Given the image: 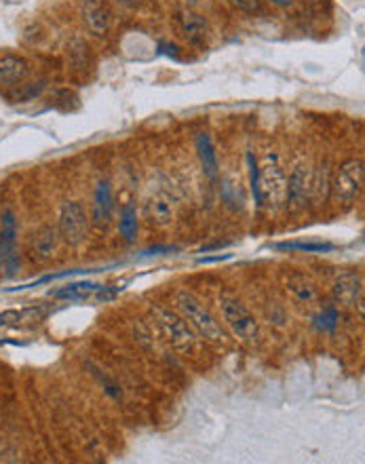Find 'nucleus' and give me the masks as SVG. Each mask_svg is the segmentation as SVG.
Returning a JSON list of instances; mask_svg holds the SVG:
<instances>
[{"mask_svg": "<svg viewBox=\"0 0 365 464\" xmlns=\"http://www.w3.org/2000/svg\"><path fill=\"white\" fill-rule=\"evenodd\" d=\"M176 306H178L180 314L186 319V323L192 327V331L199 333L203 340H207L211 344L226 342V331H224L222 323L211 314V310L196 296H192L188 291H180L176 296Z\"/></svg>", "mask_w": 365, "mask_h": 464, "instance_id": "nucleus-1", "label": "nucleus"}, {"mask_svg": "<svg viewBox=\"0 0 365 464\" xmlns=\"http://www.w3.org/2000/svg\"><path fill=\"white\" fill-rule=\"evenodd\" d=\"M220 312L224 325L232 331V335L245 344H256L260 340V325L252 310L243 304L238 298L222 296L220 298Z\"/></svg>", "mask_w": 365, "mask_h": 464, "instance_id": "nucleus-2", "label": "nucleus"}, {"mask_svg": "<svg viewBox=\"0 0 365 464\" xmlns=\"http://www.w3.org/2000/svg\"><path fill=\"white\" fill-rule=\"evenodd\" d=\"M363 161L361 159H350L346 163H342L329 184V192H331V203L340 209L346 211L355 205L361 188H363Z\"/></svg>", "mask_w": 365, "mask_h": 464, "instance_id": "nucleus-3", "label": "nucleus"}, {"mask_svg": "<svg viewBox=\"0 0 365 464\" xmlns=\"http://www.w3.org/2000/svg\"><path fill=\"white\" fill-rule=\"evenodd\" d=\"M152 312H155V321H157L163 338L176 348L178 353H190L196 346V333L186 323V319L165 306H155Z\"/></svg>", "mask_w": 365, "mask_h": 464, "instance_id": "nucleus-4", "label": "nucleus"}, {"mask_svg": "<svg viewBox=\"0 0 365 464\" xmlns=\"http://www.w3.org/2000/svg\"><path fill=\"white\" fill-rule=\"evenodd\" d=\"M285 194H287V175L279 163V157L275 152H269L264 159V167L260 169L262 207H269L273 211L281 209L285 205Z\"/></svg>", "mask_w": 365, "mask_h": 464, "instance_id": "nucleus-5", "label": "nucleus"}, {"mask_svg": "<svg viewBox=\"0 0 365 464\" xmlns=\"http://www.w3.org/2000/svg\"><path fill=\"white\" fill-rule=\"evenodd\" d=\"M57 230H59L62 241L70 247H78L85 243V239L89 235V219H87V213L80 203L70 201L64 205V209L59 213Z\"/></svg>", "mask_w": 365, "mask_h": 464, "instance_id": "nucleus-6", "label": "nucleus"}, {"mask_svg": "<svg viewBox=\"0 0 365 464\" xmlns=\"http://www.w3.org/2000/svg\"><path fill=\"white\" fill-rule=\"evenodd\" d=\"M334 300L338 306L344 308H359V314H363V281L357 273H344L334 281L331 287Z\"/></svg>", "mask_w": 365, "mask_h": 464, "instance_id": "nucleus-7", "label": "nucleus"}, {"mask_svg": "<svg viewBox=\"0 0 365 464\" xmlns=\"http://www.w3.org/2000/svg\"><path fill=\"white\" fill-rule=\"evenodd\" d=\"M142 217L146 219L148 226H155V228L169 226L173 222V217H176V203H173V198L167 192H163V190L150 194L144 201Z\"/></svg>", "mask_w": 365, "mask_h": 464, "instance_id": "nucleus-8", "label": "nucleus"}, {"mask_svg": "<svg viewBox=\"0 0 365 464\" xmlns=\"http://www.w3.org/2000/svg\"><path fill=\"white\" fill-rule=\"evenodd\" d=\"M80 17L93 36H106L112 24L108 0H80Z\"/></svg>", "mask_w": 365, "mask_h": 464, "instance_id": "nucleus-9", "label": "nucleus"}, {"mask_svg": "<svg viewBox=\"0 0 365 464\" xmlns=\"http://www.w3.org/2000/svg\"><path fill=\"white\" fill-rule=\"evenodd\" d=\"M310 171L304 165H298L294 173L287 180V194H285V205L289 211H300L306 207V201L310 196Z\"/></svg>", "mask_w": 365, "mask_h": 464, "instance_id": "nucleus-10", "label": "nucleus"}, {"mask_svg": "<svg viewBox=\"0 0 365 464\" xmlns=\"http://www.w3.org/2000/svg\"><path fill=\"white\" fill-rule=\"evenodd\" d=\"M0 266L13 275L17 270V256H15V217L11 211L3 215V232H0Z\"/></svg>", "mask_w": 365, "mask_h": 464, "instance_id": "nucleus-11", "label": "nucleus"}, {"mask_svg": "<svg viewBox=\"0 0 365 464\" xmlns=\"http://www.w3.org/2000/svg\"><path fill=\"white\" fill-rule=\"evenodd\" d=\"M62 237L55 226H41L30 239V254L34 260H49L59 245Z\"/></svg>", "mask_w": 365, "mask_h": 464, "instance_id": "nucleus-12", "label": "nucleus"}, {"mask_svg": "<svg viewBox=\"0 0 365 464\" xmlns=\"http://www.w3.org/2000/svg\"><path fill=\"white\" fill-rule=\"evenodd\" d=\"M285 291L296 304H315L319 298L315 281L302 273H294L285 279Z\"/></svg>", "mask_w": 365, "mask_h": 464, "instance_id": "nucleus-13", "label": "nucleus"}, {"mask_svg": "<svg viewBox=\"0 0 365 464\" xmlns=\"http://www.w3.org/2000/svg\"><path fill=\"white\" fill-rule=\"evenodd\" d=\"M30 74V66L24 57L3 55L0 57V87H11L22 82Z\"/></svg>", "mask_w": 365, "mask_h": 464, "instance_id": "nucleus-14", "label": "nucleus"}, {"mask_svg": "<svg viewBox=\"0 0 365 464\" xmlns=\"http://www.w3.org/2000/svg\"><path fill=\"white\" fill-rule=\"evenodd\" d=\"M178 22H180L182 34L188 38V43H192V45H203L205 43L209 28H207V20L203 15H199L194 11H182Z\"/></svg>", "mask_w": 365, "mask_h": 464, "instance_id": "nucleus-15", "label": "nucleus"}, {"mask_svg": "<svg viewBox=\"0 0 365 464\" xmlns=\"http://www.w3.org/2000/svg\"><path fill=\"white\" fill-rule=\"evenodd\" d=\"M196 152H199V159H201L203 173L209 180H215L217 173H220V163H217V154H215V148L211 144V138L207 133H199V138H196Z\"/></svg>", "mask_w": 365, "mask_h": 464, "instance_id": "nucleus-16", "label": "nucleus"}, {"mask_svg": "<svg viewBox=\"0 0 365 464\" xmlns=\"http://www.w3.org/2000/svg\"><path fill=\"white\" fill-rule=\"evenodd\" d=\"M101 285L97 283H91V281H76V283H68L64 287H57V289H51L49 296L51 298H57V300H87L91 296H95L99 291Z\"/></svg>", "mask_w": 365, "mask_h": 464, "instance_id": "nucleus-17", "label": "nucleus"}, {"mask_svg": "<svg viewBox=\"0 0 365 464\" xmlns=\"http://www.w3.org/2000/svg\"><path fill=\"white\" fill-rule=\"evenodd\" d=\"M112 215V190L108 182H101L95 190V207H93V219L97 226L108 224Z\"/></svg>", "mask_w": 365, "mask_h": 464, "instance_id": "nucleus-18", "label": "nucleus"}, {"mask_svg": "<svg viewBox=\"0 0 365 464\" xmlns=\"http://www.w3.org/2000/svg\"><path fill=\"white\" fill-rule=\"evenodd\" d=\"M275 249L281 252H302V254H325L334 252L331 243H313V241H287V243H277Z\"/></svg>", "mask_w": 365, "mask_h": 464, "instance_id": "nucleus-19", "label": "nucleus"}, {"mask_svg": "<svg viewBox=\"0 0 365 464\" xmlns=\"http://www.w3.org/2000/svg\"><path fill=\"white\" fill-rule=\"evenodd\" d=\"M120 235H123V239L127 243H131L136 239V232H138V215H136V209L134 205H127L123 209V213H120Z\"/></svg>", "mask_w": 365, "mask_h": 464, "instance_id": "nucleus-20", "label": "nucleus"}, {"mask_svg": "<svg viewBox=\"0 0 365 464\" xmlns=\"http://www.w3.org/2000/svg\"><path fill=\"white\" fill-rule=\"evenodd\" d=\"M338 321H340V314H338V308H336V306H325V308L315 317V325H317V329L323 331V333L336 331Z\"/></svg>", "mask_w": 365, "mask_h": 464, "instance_id": "nucleus-21", "label": "nucleus"}, {"mask_svg": "<svg viewBox=\"0 0 365 464\" xmlns=\"http://www.w3.org/2000/svg\"><path fill=\"white\" fill-rule=\"evenodd\" d=\"M93 376L99 380V384L106 389V393L110 395V397H114V399H120V389H118V384L114 382V380H110L106 374H101V370H97V368H93Z\"/></svg>", "mask_w": 365, "mask_h": 464, "instance_id": "nucleus-22", "label": "nucleus"}, {"mask_svg": "<svg viewBox=\"0 0 365 464\" xmlns=\"http://www.w3.org/2000/svg\"><path fill=\"white\" fill-rule=\"evenodd\" d=\"M228 3L243 13H258L260 11V0H228Z\"/></svg>", "mask_w": 365, "mask_h": 464, "instance_id": "nucleus-23", "label": "nucleus"}, {"mask_svg": "<svg viewBox=\"0 0 365 464\" xmlns=\"http://www.w3.org/2000/svg\"><path fill=\"white\" fill-rule=\"evenodd\" d=\"M24 319V312L22 310H5L3 314H0V327L5 325H15L17 321Z\"/></svg>", "mask_w": 365, "mask_h": 464, "instance_id": "nucleus-24", "label": "nucleus"}, {"mask_svg": "<svg viewBox=\"0 0 365 464\" xmlns=\"http://www.w3.org/2000/svg\"><path fill=\"white\" fill-rule=\"evenodd\" d=\"M271 3H275V5H279V7H289L292 0H271Z\"/></svg>", "mask_w": 365, "mask_h": 464, "instance_id": "nucleus-25", "label": "nucleus"}]
</instances>
